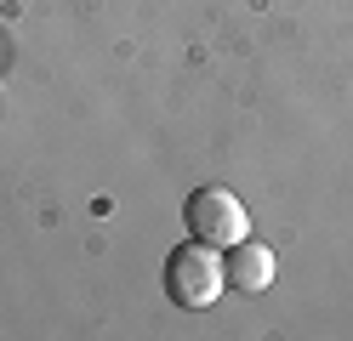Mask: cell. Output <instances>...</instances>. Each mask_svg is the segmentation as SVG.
<instances>
[{
	"instance_id": "cell-1",
	"label": "cell",
	"mask_w": 353,
	"mask_h": 341,
	"mask_svg": "<svg viewBox=\"0 0 353 341\" xmlns=\"http://www.w3.org/2000/svg\"><path fill=\"white\" fill-rule=\"evenodd\" d=\"M223 256H216V245H200V239H188V245H176L171 250V262H165V296L176 307H211L216 296H223Z\"/></svg>"
},
{
	"instance_id": "cell-2",
	"label": "cell",
	"mask_w": 353,
	"mask_h": 341,
	"mask_svg": "<svg viewBox=\"0 0 353 341\" xmlns=\"http://www.w3.org/2000/svg\"><path fill=\"white\" fill-rule=\"evenodd\" d=\"M183 222H188V239H200V245H216V250H228L251 234V211L239 205V194L228 188H194L188 205H183Z\"/></svg>"
},
{
	"instance_id": "cell-3",
	"label": "cell",
	"mask_w": 353,
	"mask_h": 341,
	"mask_svg": "<svg viewBox=\"0 0 353 341\" xmlns=\"http://www.w3.org/2000/svg\"><path fill=\"white\" fill-rule=\"evenodd\" d=\"M223 279H228V290H239V296H262L274 285V250L268 245H256L251 234L239 239V245H228V256H223Z\"/></svg>"
}]
</instances>
